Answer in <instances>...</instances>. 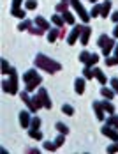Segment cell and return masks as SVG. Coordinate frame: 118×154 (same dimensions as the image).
<instances>
[{
	"mask_svg": "<svg viewBox=\"0 0 118 154\" xmlns=\"http://www.w3.org/2000/svg\"><path fill=\"white\" fill-rule=\"evenodd\" d=\"M11 14L16 16V18H19V20H25V18H27V11L21 9V7H19V9H13V7H11Z\"/></svg>",
	"mask_w": 118,
	"mask_h": 154,
	"instance_id": "obj_17",
	"label": "cell"
},
{
	"mask_svg": "<svg viewBox=\"0 0 118 154\" xmlns=\"http://www.w3.org/2000/svg\"><path fill=\"white\" fill-rule=\"evenodd\" d=\"M30 27H32V21H30V20H23V21L18 25V30H27Z\"/></svg>",
	"mask_w": 118,
	"mask_h": 154,
	"instance_id": "obj_29",
	"label": "cell"
},
{
	"mask_svg": "<svg viewBox=\"0 0 118 154\" xmlns=\"http://www.w3.org/2000/svg\"><path fill=\"white\" fill-rule=\"evenodd\" d=\"M83 27H85V25H76L72 30H71V34L67 35V43H69L71 46H72V45H76L78 37H79V35H81V32H83Z\"/></svg>",
	"mask_w": 118,
	"mask_h": 154,
	"instance_id": "obj_4",
	"label": "cell"
},
{
	"mask_svg": "<svg viewBox=\"0 0 118 154\" xmlns=\"http://www.w3.org/2000/svg\"><path fill=\"white\" fill-rule=\"evenodd\" d=\"M113 37H118V23H117V27L113 29Z\"/></svg>",
	"mask_w": 118,
	"mask_h": 154,
	"instance_id": "obj_47",
	"label": "cell"
},
{
	"mask_svg": "<svg viewBox=\"0 0 118 154\" xmlns=\"http://www.w3.org/2000/svg\"><path fill=\"white\" fill-rule=\"evenodd\" d=\"M30 128H35V129H39V128H41V119H39V117H32Z\"/></svg>",
	"mask_w": 118,
	"mask_h": 154,
	"instance_id": "obj_41",
	"label": "cell"
},
{
	"mask_svg": "<svg viewBox=\"0 0 118 154\" xmlns=\"http://www.w3.org/2000/svg\"><path fill=\"white\" fill-rule=\"evenodd\" d=\"M9 76H11V85H13V96L18 94V73H16L14 67H11V73H9Z\"/></svg>",
	"mask_w": 118,
	"mask_h": 154,
	"instance_id": "obj_10",
	"label": "cell"
},
{
	"mask_svg": "<svg viewBox=\"0 0 118 154\" xmlns=\"http://www.w3.org/2000/svg\"><path fill=\"white\" fill-rule=\"evenodd\" d=\"M101 9H102V5L95 4V5L92 7V13H90V16H92V18H95V16H101Z\"/></svg>",
	"mask_w": 118,
	"mask_h": 154,
	"instance_id": "obj_30",
	"label": "cell"
},
{
	"mask_svg": "<svg viewBox=\"0 0 118 154\" xmlns=\"http://www.w3.org/2000/svg\"><path fill=\"white\" fill-rule=\"evenodd\" d=\"M28 137L30 138H35V140H43V133H41L39 129L32 128V129H28Z\"/></svg>",
	"mask_w": 118,
	"mask_h": 154,
	"instance_id": "obj_21",
	"label": "cell"
},
{
	"mask_svg": "<svg viewBox=\"0 0 118 154\" xmlns=\"http://www.w3.org/2000/svg\"><path fill=\"white\" fill-rule=\"evenodd\" d=\"M74 91L78 94L85 92V78H76V82H74Z\"/></svg>",
	"mask_w": 118,
	"mask_h": 154,
	"instance_id": "obj_13",
	"label": "cell"
},
{
	"mask_svg": "<svg viewBox=\"0 0 118 154\" xmlns=\"http://www.w3.org/2000/svg\"><path fill=\"white\" fill-rule=\"evenodd\" d=\"M2 91L7 92V94H13V85H11V82L4 80V82H2Z\"/></svg>",
	"mask_w": 118,
	"mask_h": 154,
	"instance_id": "obj_25",
	"label": "cell"
},
{
	"mask_svg": "<svg viewBox=\"0 0 118 154\" xmlns=\"http://www.w3.org/2000/svg\"><path fill=\"white\" fill-rule=\"evenodd\" d=\"M67 5H69V2H60V4H57V13H65L67 11Z\"/></svg>",
	"mask_w": 118,
	"mask_h": 154,
	"instance_id": "obj_32",
	"label": "cell"
},
{
	"mask_svg": "<svg viewBox=\"0 0 118 154\" xmlns=\"http://www.w3.org/2000/svg\"><path fill=\"white\" fill-rule=\"evenodd\" d=\"M97 62H99V55H97V53H92V55H90V59L87 60V64H85V66H90V67H92V66H95Z\"/></svg>",
	"mask_w": 118,
	"mask_h": 154,
	"instance_id": "obj_27",
	"label": "cell"
},
{
	"mask_svg": "<svg viewBox=\"0 0 118 154\" xmlns=\"http://www.w3.org/2000/svg\"><path fill=\"white\" fill-rule=\"evenodd\" d=\"M34 21H35V25H37L39 29H43V30H51V29H49V21H46L43 16H35Z\"/></svg>",
	"mask_w": 118,
	"mask_h": 154,
	"instance_id": "obj_12",
	"label": "cell"
},
{
	"mask_svg": "<svg viewBox=\"0 0 118 154\" xmlns=\"http://www.w3.org/2000/svg\"><path fill=\"white\" fill-rule=\"evenodd\" d=\"M35 67L44 69L48 73H58L60 69H62V64H58L53 59H48L44 53H37L35 55Z\"/></svg>",
	"mask_w": 118,
	"mask_h": 154,
	"instance_id": "obj_1",
	"label": "cell"
},
{
	"mask_svg": "<svg viewBox=\"0 0 118 154\" xmlns=\"http://www.w3.org/2000/svg\"><path fill=\"white\" fill-rule=\"evenodd\" d=\"M101 94H102L106 99H113V97H115V91H111V89H108V87H102V89H101Z\"/></svg>",
	"mask_w": 118,
	"mask_h": 154,
	"instance_id": "obj_23",
	"label": "cell"
},
{
	"mask_svg": "<svg viewBox=\"0 0 118 154\" xmlns=\"http://www.w3.org/2000/svg\"><path fill=\"white\" fill-rule=\"evenodd\" d=\"M106 66H118V55H115V57H106Z\"/></svg>",
	"mask_w": 118,
	"mask_h": 154,
	"instance_id": "obj_33",
	"label": "cell"
},
{
	"mask_svg": "<svg viewBox=\"0 0 118 154\" xmlns=\"http://www.w3.org/2000/svg\"><path fill=\"white\" fill-rule=\"evenodd\" d=\"M35 80H43V78H41L39 75H37V73H35V69H30V71H27V73L23 75V82H25V83L35 82Z\"/></svg>",
	"mask_w": 118,
	"mask_h": 154,
	"instance_id": "obj_8",
	"label": "cell"
},
{
	"mask_svg": "<svg viewBox=\"0 0 118 154\" xmlns=\"http://www.w3.org/2000/svg\"><path fill=\"white\" fill-rule=\"evenodd\" d=\"M62 2H71V0H62Z\"/></svg>",
	"mask_w": 118,
	"mask_h": 154,
	"instance_id": "obj_50",
	"label": "cell"
},
{
	"mask_svg": "<svg viewBox=\"0 0 118 154\" xmlns=\"http://www.w3.org/2000/svg\"><path fill=\"white\" fill-rule=\"evenodd\" d=\"M101 105H102L104 112H108V113H115V105L111 103V99H108V101H102Z\"/></svg>",
	"mask_w": 118,
	"mask_h": 154,
	"instance_id": "obj_20",
	"label": "cell"
},
{
	"mask_svg": "<svg viewBox=\"0 0 118 154\" xmlns=\"http://www.w3.org/2000/svg\"><path fill=\"white\" fill-rule=\"evenodd\" d=\"M58 35H60V29L58 27H55V29H51L49 34H48V41H49V43H55Z\"/></svg>",
	"mask_w": 118,
	"mask_h": 154,
	"instance_id": "obj_16",
	"label": "cell"
},
{
	"mask_svg": "<svg viewBox=\"0 0 118 154\" xmlns=\"http://www.w3.org/2000/svg\"><path fill=\"white\" fill-rule=\"evenodd\" d=\"M92 108L95 110V117L99 119V121H104V108L101 103H97V101H93L92 103Z\"/></svg>",
	"mask_w": 118,
	"mask_h": 154,
	"instance_id": "obj_11",
	"label": "cell"
},
{
	"mask_svg": "<svg viewBox=\"0 0 118 154\" xmlns=\"http://www.w3.org/2000/svg\"><path fill=\"white\" fill-rule=\"evenodd\" d=\"M106 124H109V126H113V128H117V129H118V115L109 113V117L106 119Z\"/></svg>",
	"mask_w": 118,
	"mask_h": 154,
	"instance_id": "obj_22",
	"label": "cell"
},
{
	"mask_svg": "<svg viewBox=\"0 0 118 154\" xmlns=\"http://www.w3.org/2000/svg\"><path fill=\"white\" fill-rule=\"evenodd\" d=\"M108 41H109V37H108L106 34H102V35L99 37V41H97V45H99L101 48H104V46H106V43H108Z\"/></svg>",
	"mask_w": 118,
	"mask_h": 154,
	"instance_id": "obj_37",
	"label": "cell"
},
{
	"mask_svg": "<svg viewBox=\"0 0 118 154\" xmlns=\"http://www.w3.org/2000/svg\"><path fill=\"white\" fill-rule=\"evenodd\" d=\"M55 128H57V131H58V133H63V135H67V133H69V128H67L63 122H57V124H55Z\"/></svg>",
	"mask_w": 118,
	"mask_h": 154,
	"instance_id": "obj_26",
	"label": "cell"
},
{
	"mask_svg": "<svg viewBox=\"0 0 118 154\" xmlns=\"http://www.w3.org/2000/svg\"><path fill=\"white\" fill-rule=\"evenodd\" d=\"M71 4H72V7L76 9L78 16L81 18V21H83V23H88L92 16H90V13H87V9L83 7V4H81V2H78V0H71Z\"/></svg>",
	"mask_w": 118,
	"mask_h": 154,
	"instance_id": "obj_2",
	"label": "cell"
},
{
	"mask_svg": "<svg viewBox=\"0 0 118 154\" xmlns=\"http://www.w3.org/2000/svg\"><path fill=\"white\" fill-rule=\"evenodd\" d=\"M37 96H39V99H41V103H43V106H44V108L49 110V108L53 106V103L49 101V96H48V92H46V89L41 87V89L37 91Z\"/></svg>",
	"mask_w": 118,
	"mask_h": 154,
	"instance_id": "obj_5",
	"label": "cell"
},
{
	"mask_svg": "<svg viewBox=\"0 0 118 154\" xmlns=\"http://www.w3.org/2000/svg\"><path fill=\"white\" fill-rule=\"evenodd\" d=\"M117 151H118V142H115L113 145L108 147V152H117Z\"/></svg>",
	"mask_w": 118,
	"mask_h": 154,
	"instance_id": "obj_44",
	"label": "cell"
},
{
	"mask_svg": "<svg viewBox=\"0 0 118 154\" xmlns=\"http://www.w3.org/2000/svg\"><path fill=\"white\" fill-rule=\"evenodd\" d=\"M41 82H43V80H35V82L27 83V91H28V92H34V91H35V87H39V85H41Z\"/></svg>",
	"mask_w": 118,
	"mask_h": 154,
	"instance_id": "obj_28",
	"label": "cell"
},
{
	"mask_svg": "<svg viewBox=\"0 0 118 154\" xmlns=\"http://www.w3.org/2000/svg\"><path fill=\"white\" fill-rule=\"evenodd\" d=\"M62 112H63L65 115H74V108L71 106V105H63V106H62Z\"/></svg>",
	"mask_w": 118,
	"mask_h": 154,
	"instance_id": "obj_38",
	"label": "cell"
},
{
	"mask_svg": "<svg viewBox=\"0 0 118 154\" xmlns=\"http://www.w3.org/2000/svg\"><path fill=\"white\" fill-rule=\"evenodd\" d=\"M90 34H92V29L85 25V27H83V32H81V35H79V43H81L83 46H87V45H88Z\"/></svg>",
	"mask_w": 118,
	"mask_h": 154,
	"instance_id": "obj_9",
	"label": "cell"
},
{
	"mask_svg": "<svg viewBox=\"0 0 118 154\" xmlns=\"http://www.w3.org/2000/svg\"><path fill=\"white\" fill-rule=\"evenodd\" d=\"M83 75H85V78H87V80H92V78H93V69H92L90 66H85Z\"/></svg>",
	"mask_w": 118,
	"mask_h": 154,
	"instance_id": "obj_31",
	"label": "cell"
},
{
	"mask_svg": "<svg viewBox=\"0 0 118 154\" xmlns=\"http://www.w3.org/2000/svg\"><path fill=\"white\" fill-rule=\"evenodd\" d=\"M28 30H30V34H37V35H43V34H44L43 29H37V27H30Z\"/></svg>",
	"mask_w": 118,
	"mask_h": 154,
	"instance_id": "obj_42",
	"label": "cell"
},
{
	"mask_svg": "<svg viewBox=\"0 0 118 154\" xmlns=\"http://www.w3.org/2000/svg\"><path fill=\"white\" fill-rule=\"evenodd\" d=\"M63 20H65V23H69V25H74V21H76V20H74V14L72 13H69V11H65V13H63Z\"/></svg>",
	"mask_w": 118,
	"mask_h": 154,
	"instance_id": "obj_24",
	"label": "cell"
},
{
	"mask_svg": "<svg viewBox=\"0 0 118 154\" xmlns=\"http://www.w3.org/2000/svg\"><path fill=\"white\" fill-rule=\"evenodd\" d=\"M115 55H118V43L115 45Z\"/></svg>",
	"mask_w": 118,
	"mask_h": 154,
	"instance_id": "obj_48",
	"label": "cell"
},
{
	"mask_svg": "<svg viewBox=\"0 0 118 154\" xmlns=\"http://www.w3.org/2000/svg\"><path fill=\"white\" fill-rule=\"evenodd\" d=\"M113 48H115V41L109 37V41H108V43H106V46L102 48V55H104V57H109V53H111V50H113Z\"/></svg>",
	"mask_w": 118,
	"mask_h": 154,
	"instance_id": "obj_15",
	"label": "cell"
},
{
	"mask_svg": "<svg viewBox=\"0 0 118 154\" xmlns=\"http://www.w3.org/2000/svg\"><path fill=\"white\" fill-rule=\"evenodd\" d=\"M35 7H37V2H35V0H27V2H25V9L32 11V9H35Z\"/></svg>",
	"mask_w": 118,
	"mask_h": 154,
	"instance_id": "obj_40",
	"label": "cell"
},
{
	"mask_svg": "<svg viewBox=\"0 0 118 154\" xmlns=\"http://www.w3.org/2000/svg\"><path fill=\"white\" fill-rule=\"evenodd\" d=\"M44 149H46V151H49V152H53V151H57L58 147H57V143H55V142H46Z\"/></svg>",
	"mask_w": 118,
	"mask_h": 154,
	"instance_id": "obj_35",
	"label": "cell"
},
{
	"mask_svg": "<svg viewBox=\"0 0 118 154\" xmlns=\"http://www.w3.org/2000/svg\"><path fill=\"white\" fill-rule=\"evenodd\" d=\"M101 133H102L104 137L111 138L113 142H118V129H117V128H113V126L106 124V126H102V128H101Z\"/></svg>",
	"mask_w": 118,
	"mask_h": 154,
	"instance_id": "obj_3",
	"label": "cell"
},
{
	"mask_svg": "<svg viewBox=\"0 0 118 154\" xmlns=\"http://www.w3.org/2000/svg\"><path fill=\"white\" fill-rule=\"evenodd\" d=\"M21 99H23V103L28 106V110L32 112V113L37 112V108H35V105H34V99L28 96V91H23V92H21Z\"/></svg>",
	"mask_w": 118,
	"mask_h": 154,
	"instance_id": "obj_6",
	"label": "cell"
},
{
	"mask_svg": "<svg viewBox=\"0 0 118 154\" xmlns=\"http://www.w3.org/2000/svg\"><path fill=\"white\" fill-rule=\"evenodd\" d=\"M111 20H113V21H117V23H118V11H115V13L111 14Z\"/></svg>",
	"mask_w": 118,
	"mask_h": 154,
	"instance_id": "obj_46",
	"label": "cell"
},
{
	"mask_svg": "<svg viewBox=\"0 0 118 154\" xmlns=\"http://www.w3.org/2000/svg\"><path fill=\"white\" fill-rule=\"evenodd\" d=\"M55 143H57V147H62V145L65 143V135H63V133H60V137L55 138Z\"/></svg>",
	"mask_w": 118,
	"mask_h": 154,
	"instance_id": "obj_39",
	"label": "cell"
},
{
	"mask_svg": "<svg viewBox=\"0 0 118 154\" xmlns=\"http://www.w3.org/2000/svg\"><path fill=\"white\" fill-rule=\"evenodd\" d=\"M109 13H111V2L106 0V2L102 4V9H101V16L106 18V16H109Z\"/></svg>",
	"mask_w": 118,
	"mask_h": 154,
	"instance_id": "obj_18",
	"label": "cell"
},
{
	"mask_svg": "<svg viewBox=\"0 0 118 154\" xmlns=\"http://www.w3.org/2000/svg\"><path fill=\"white\" fill-rule=\"evenodd\" d=\"M93 76L97 78V80H99V82H101L102 85H106V82H108V78H106V75H104V73L101 71V69H99V67H93Z\"/></svg>",
	"mask_w": 118,
	"mask_h": 154,
	"instance_id": "obj_14",
	"label": "cell"
},
{
	"mask_svg": "<svg viewBox=\"0 0 118 154\" xmlns=\"http://www.w3.org/2000/svg\"><path fill=\"white\" fill-rule=\"evenodd\" d=\"M51 21H53V23H55V27H58V29H62V27H63V23H65L63 16H60V14L51 16Z\"/></svg>",
	"mask_w": 118,
	"mask_h": 154,
	"instance_id": "obj_19",
	"label": "cell"
},
{
	"mask_svg": "<svg viewBox=\"0 0 118 154\" xmlns=\"http://www.w3.org/2000/svg\"><path fill=\"white\" fill-rule=\"evenodd\" d=\"M90 2H92V4H95V2H97V0H90Z\"/></svg>",
	"mask_w": 118,
	"mask_h": 154,
	"instance_id": "obj_49",
	"label": "cell"
},
{
	"mask_svg": "<svg viewBox=\"0 0 118 154\" xmlns=\"http://www.w3.org/2000/svg\"><path fill=\"white\" fill-rule=\"evenodd\" d=\"M19 122H21V126H23V128H30V122H32L30 112H27V110L19 112Z\"/></svg>",
	"mask_w": 118,
	"mask_h": 154,
	"instance_id": "obj_7",
	"label": "cell"
},
{
	"mask_svg": "<svg viewBox=\"0 0 118 154\" xmlns=\"http://www.w3.org/2000/svg\"><path fill=\"white\" fill-rule=\"evenodd\" d=\"M111 87H113V91L118 94V78H111Z\"/></svg>",
	"mask_w": 118,
	"mask_h": 154,
	"instance_id": "obj_43",
	"label": "cell"
},
{
	"mask_svg": "<svg viewBox=\"0 0 118 154\" xmlns=\"http://www.w3.org/2000/svg\"><path fill=\"white\" fill-rule=\"evenodd\" d=\"M90 55H92V53H88V51H81V53H79V59H78V60L83 62V64H87V60L90 59Z\"/></svg>",
	"mask_w": 118,
	"mask_h": 154,
	"instance_id": "obj_36",
	"label": "cell"
},
{
	"mask_svg": "<svg viewBox=\"0 0 118 154\" xmlns=\"http://www.w3.org/2000/svg\"><path fill=\"white\" fill-rule=\"evenodd\" d=\"M21 2L23 0H13V9H19L21 7Z\"/></svg>",
	"mask_w": 118,
	"mask_h": 154,
	"instance_id": "obj_45",
	"label": "cell"
},
{
	"mask_svg": "<svg viewBox=\"0 0 118 154\" xmlns=\"http://www.w3.org/2000/svg\"><path fill=\"white\" fill-rule=\"evenodd\" d=\"M11 73V67H9V64L5 59H2V75H9Z\"/></svg>",
	"mask_w": 118,
	"mask_h": 154,
	"instance_id": "obj_34",
	"label": "cell"
}]
</instances>
